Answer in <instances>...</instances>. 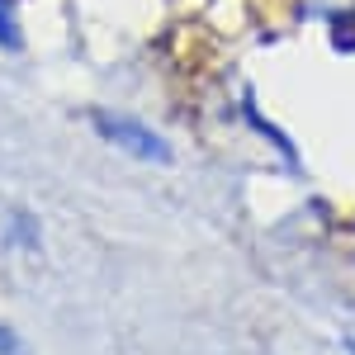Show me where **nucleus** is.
<instances>
[{"label":"nucleus","instance_id":"1","mask_svg":"<svg viewBox=\"0 0 355 355\" xmlns=\"http://www.w3.org/2000/svg\"><path fill=\"white\" fill-rule=\"evenodd\" d=\"M95 128L110 137L114 147H123V152H133V157H147V162H166L171 152H166V142L152 128H142L133 119H110V114H100L95 119Z\"/></svg>","mask_w":355,"mask_h":355},{"label":"nucleus","instance_id":"3","mask_svg":"<svg viewBox=\"0 0 355 355\" xmlns=\"http://www.w3.org/2000/svg\"><path fill=\"white\" fill-rule=\"evenodd\" d=\"M351 355H355V346H351Z\"/></svg>","mask_w":355,"mask_h":355},{"label":"nucleus","instance_id":"2","mask_svg":"<svg viewBox=\"0 0 355 355\" xmlns=\"http://www.w3.org/2000/svg\"><path fill=\"white\" fill-rule=\"evenodd\" d=\"M0 355H24V351H19V341L10 336V327H0Z\"/></svg>","mask_w":355,"mask_h":355}]
</instances>
